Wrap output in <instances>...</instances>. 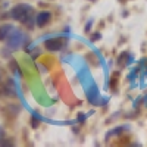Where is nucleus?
<instances>
[{
    "label": "nucleus",
    "mask_w": 147,
    "mask_h": 147,
    "mask_svg": "<svg viewBox=\"0 0 147 147\" xmlns=\"http://www.w3.org/2000/svg\"><path fill=\"white\" fill-rule=\"evenodd\" d=\"M100 38V34H94L93 35V40H99Z\"/></svg>",
    "instance_id": "6"
},
{
    "label": "nucleus",
    "mask_w": 147,
    "mask_h": 147,
    "mask_svg": "<svg viewBox=\"0 0 147 147\" xmlns=\"http://www.w3.org/2000/svg\"><path fill=\"white\" fill-rule=\"evenodd\" d=\"M84 118H85V116H84V115H81V116H78V119H80V121H81V122H82V121H84Z\"/></svg>",
    "instance_id": "8"
},
{
    "label": "nucleus",
    "mask_w": 147,
    "mask_h": 147,
    "mask_svg": "<svg viewBox=\"0 0 147 147\" xmlns=\"http://www.w3.org/2000/svg\"><path fill=\"white\" fill-rule=\"evenodd\" d=\"M13 30L10 25H3L2 28H0V40H6L7 38V35H9V32Z\"/></svg>",
    "instance_id": "5"
},
{
    "label": "nucleus",
    "mask_w": 147,
    "mask_h": 147,
    "mask_svg": "<svg viewBox=\"0 0 147 147\" xmlns=\"http://www.w3.org/2000/svg\"><path fill=\"white\" fill-rule=\"evenodd\" d=\"M44 46L49 50H60V49L63 47V41H62V38H59V37L57 38H49V40H46Z\"/></svg>",
    "instance_id": "3"
},
{
    "label": "nucleus",
    "mask_w": 147,
    "mask_h": 147,
    "mask_svg": "<svg viewBox=\"0 0 147 147\" xmlns=\"http://www.w3.org/2000/svg\"><path fill=\"white\" fill-rule=\"evenodd\" d=\"M2 134H3V131H2V128H0V137H2Z\"/></svg>",
    "instance_id": "9"
},
{
    "label": "nucleus",
    "mask_w": 147,
    "mask_h": 147,
    "mask_svg": "<svg viewBox=\"0 0 147 147\" xmlns=\"http://www.w3.org/2000/svg\"><path fill=\"white\" fill-rule=\"evenodd\" d=\"M12 18L22 22V24H25L27 27H32V24H34V9L28 5H18L15 6L13 9H12Z\"/></svg>",
    "instance_id": "1"
},
{
    "label": "nucleus",
    "mask_w": 147,
    "mask_h": 147,
    "mask_svg": "<svg viewBox=\"0 0 147 147\" xmlns=\"http://www.w3.org/2000/svg\"><path fill=\"white\" fill-rule=\"evenodd\" d=\"M22 40H24L22 34L19 31H16V30H12V34L7 35V46L12 49V50H15V49H18L22 44Z\"/></svg>",
    "instance_id": "2"
},
{
    "label": "nucleus",
    "mask_w": 147,
    "mask_h": 147,
    "mask_svg": "<svg viewBox=\"0 0 147 147\" xmlns=\"http://www.w3.org/2000/svg\"><path fill=\"white\" fill-rule=\"evenodd\" d=\"M31 125H32V127L35 128L37 125H38V122H37V121H31Z\"/></svg>",
    "instance_id": "7"
},
{
    "label": "nucleus",
    "mask_w": 147,
    "mask_h": 147,
    "mask_svg": "<svg viewBox=\"0 0 147 147\" xmlns=\"http://www.w3.org/2000/svg\"><path fill=\"white\" fill-rule=\"evenodd\" d=\"M49 21H50V12H41V13H38V16H37V25L44 27Z\"/></svg>",
    "instance_id": "4"
}]
</instances>
